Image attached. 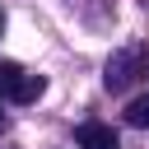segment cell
I'll list each match as a JSON object with an SVG mask.
<instances>
[{"label":"cell","mask_w":149,"mask_h":149,"mask_svg":"<svg viewBox=\"0 0 149 149\" xmlns=\"http://www.w3.org/2000/svg\"><path fill=\"white\" fill-rule=\"evenodd\" d=\"M42 88H47V79H42V74H23V84L14 88V102H37V98H42Z\"/></svg>","instance_id":"3"},{"label":"cell","mask_w":149,"mask_h":149,"mask_svg":"<svg viewBox=\"0 0 149 149\" xmlns=\"http://www.w3.org/2000/svg\"><path fill=\"white\" fill-rule=\"evenodd\" d=\"M0 126H5V112H0Z\"/></svg>","instance_id":"6"},{"label":"cell","mask_w":149,"mask_h":149,"mask_svg":"<svg viewBox=\"0 0 149 149\" xmlns=\"http://www.w3.org/2000/svg\"><path fill=\"white\" fill-rule=\"evenodd\" d=\"M74 140H79V149H121L116 130H112V126H102V121H84Z\"/></svg>","instance_id":"2"},{"label":"cell","mask_w":149,"mask_h":149,"mask_svg":"<svg viewBox=\"0 0 149 149\" xmlns=\"http://www.w3.org/2000/svg\"><path fill=\"white\" fill-rule=\"evenodd\" d=\"M23 84V70L14 61H0V98H14V88Z\"/></svg>","instance_id":"4"},{"label":"cell","mask_w":149,"mask_h":149,"mask_svg":"<svg viewBox=\"0 0 149 149\" xmlns=\"http://www.w3.org/2000/svg\"><path fill=\"white\" fill-rule=\"evenodd\" d=\"M126 121H130V126H140V130H149V93H144V98H135V102L126 107Z\"/></svg>","instance_id":"5"},{"label":"cell","mask_w":149,"mask_h":149,"mask_svg":"<svg viewBox=\"0 0 149 149\" xmlns=\"http://www.w3.org/2000/svg\"><path fill=\"white\" fill-rule=\"evenodd\" d=\"M140 70H144V47H121V51L107 61V70H102V88H107V93H121Z\"/></svg>","instance_id":"1"}]
</instances>
